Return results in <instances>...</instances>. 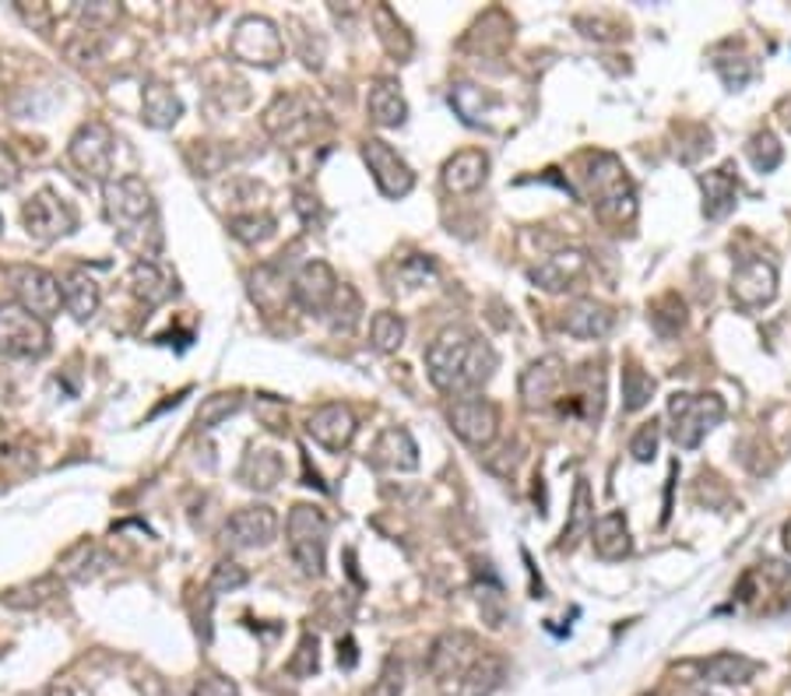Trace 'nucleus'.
<instances>
[{"label": "nucleus", "mask_w": 791, "mask_h": 696, "mask_svg": "<svg viewBox=\"0 0 791 696\" xmlns=\"http://www.w3.org/2000/svg\"><path fill=\"white\" fill-rule=\"evenodd\" d=\"M496 352L486 338H478L468 327H443L426 348V370L436 391L468 398L486 383L496 370Z\"/></svg>", "instance_id": "obj_1"}, {"label": "nucleus", "mask_w": 791, "mask_h": 696, "mask_svg": "<svg viewBox=\"0 0 791 696\" xmlns=\"http://www.w3.org/2000/svg\"><path fill=\"white\" fill-rule=\"evenodd\" d=\"M103 201H106V219L117 229V236L127 250L138 254V261H151L162 246V229H159V208L151 190L141 177H117L103 183Z\"/></svg>", "instance_id": "obj_2"}, {"label": "nucleus", "mask_w": 791, "mask_h": 696, "mask_svg": "<svg viewBox=\"0 0 791 696\" xmlns=\"http://www.w3.org/2000/svg\"><path fill=\"white\" fill-rule=\"evenodd\" d=\"M584 183L591 193V204L598 208V215L612 225H626L636 215V193H633V180L626 177L623 162L609 151H594L588 155V172Z\"/></svg>", "instance_id": "obj_3"}, {"label": "nucleus", "mask_w": 791, "mask_h": 696, "mask_svg": "<svg viewBox=\"0 0 791 696\" xmlns=\"http://www.w3.org/2000/svg\"><path fill=\"white\" fill-rule=\"evenodd\" d=\"M288 556L306 577H320L327 567V517L314 503H296L285 520Z\"/></svg>", "instance_id": "obj_4"}, {"label": "nucleus", "mask_w": 791, "mask_h": 696, "mask_svg": "<svg viewBox=\"0 0 791 696\" xmlns=\"http://www.w3.org/2000/svg\"><path fill=\"white\" fill-rule=\"evenodd\" d=\"M725 419V401L718 394H686L675 391L668 398V422H672V440L683 451L700 447V440L721 425Z\"/></svg>", "instance_id": "obj_5"}, {"label": "nucleus", "mask_w": 791, "mask_h": 696, "mask_svg": "<svg viewBox=\"0 0 791 696\" xmlns=\"http://www.w3.org/2000/svg\"><path fill=\"white\" fill-rule=\"evenodd\" d=\"M229 53L233 61L250 67H275L285 56V39L278 25L264 14H246L236 22L233 39H229Z\"/></svg>", "instance_id": "obj_6"}, {"label": "nucleus", "mask_w": 791, "mask_h": 696, "mask_svg": "<svg viewBox=\"0 0 791 696\" xmlns=\"http://www.w3.org/2000/svg\"><path fill=\"white\" fill-rule=\"evenodd\" d=\"M0 348L18 359H40L50 352V327L46 320L32 317L25 306L0 303Z\"/></svg>", "instance_id": "obj_7"}, {"label": "nucleus", "mask_w": 791, "mask_h": 696, "mask_svg": "<svg viewBox=\"0 0 791 696\" xmlns=\"http://www.w3.org/2000/svg\"><path fill=\"white\" fill-rule=\"evenodd\" d=\"M22 222H25L29 236L35 243H53V240H61V236H71V232L78 229V211H74V204L64 201L61 193L40 190L35 198L25 201Z\"/></svg>", "instance_id": "obj_8"}, {"label": "nucleus", "mask_w": 791, "mask_h": 696, "mask_svg": "<svg viewBox=\"0 0 791 696\" xmlns=\"http://www.w3.org/2000/svg\"><path fill=\"white\" fill-rule=\"evenodd\" d=\"M113 151H117V134H113L103 120H88L71 134L67 155L85 177L92 180H109L113 172Z\"/></svg>", "instance_id": "obj_9"}, {"label": "nucleus", "mask_w": 791, "mask_h": 696, "mask_svg": "<svg viewBox=\"0 0 791 696\" xmlns=\"http://www.w3.org/2000/svg\"><path fill=\"white\" fill-rule=\"evenodd\" d=\"M478 657H482V651L472 633H465V630L443 633L430 647V675L443 689H451V683H465L468 668L478 662Z\"/></svg>", "instance_id": "obj_10"}, {"label": "nucleus", "mask_w": 791, "mask_h": 696, "mask_svg": "<svg viewBox=\"0 0 791 696\" xmlns=\"http://www.w3.org/2000/svg\"><path fill=\"white\" fill-rule=\"evenodd\" d=\"M11 285H14V303L25 306L32 317L53 320L56 314H61L64 288H61V282L50 275V271L32 267V264L11 267Z\"/></svg>", "instance_id": "obj_11"}, {"label": "nucleus", "mask_w": 791, "mask_h": 696, "mask_svg": "<svg viewBox=\"0 0 791 696\" xmlns=\"http://www.w3.org/2000/svg\"><path fill=\"white\" fill-rule=\"evenodd\" d=\"M447 419H451V430L465 440L468 447H478V451L489 447V443L496 440V433H499V412H496V404L489 398H475V394L457 398L451 404Z\"/></svg>", "instance_id": "obj_12"}, {"label": "nucleus", "mask_w": 791, "mask_h": 696, "mask_svg": "<svg viewBox=\"0 0 791 696\" xmlns=\"http://www.w3.org/2000/svg\"><path fill=\"white\" fill-rule=\"evenodd\" d=\"M362 159H366V166H370V172H373V180H377L383 198L398 201V198H404V193H412L415 172L409 169V162H404L388 141L366 138L362 141Z\"/></svg>", "instance_id": "obj_13"}, {"label": "nucleus", "mask_w": 791, "mask_h": 696, "mask_svg": "<svg viewBox=\"0 0 791 696\" xmlns=\"http://www.w3.org/2000/svg\"><path fill=\"white\" fill-rule=\"evenodd\" d=\"M778 296V267L767 257H749L736 267L731 275V303H736L742 314H752V309L767 306Z\"/></svg>", "instance_id": "obj_14"}, {"label": "nucleus", "mask_w": 791, "mask_h": 696, "mask_svg": "<svg viewBox=\"0 0 791 696\" xmlns=\"http://www.w3.org/2000/svg\"><path fill=\"white\" fill-rule=\"evenodd\" d=\"M275 535H278V514L272 507H264V503L236 510L222 528L225 549H261L267 541H275Z\"/></svg>", "instance_id": "obj_15"}, {"label": "nucleus", "mask_w": 791, "mask_h": 696, "mask_svg": "<svg viewBox=\"0 0 791 696\" xmlns=\"http://www.w3.org/2000/svg\"><path fill=\"white\" fill-rule=\"evenodd\" d=\"M338 296V278L331 264L324 261H306L293 275V303L306 314H324Z\"/></svg>", "instance_id": "obj_16"}, {"label": "nucleus", "mask_w": 791, "mask_h": 696, "mask_svg": "<svg viewBox=\"0 0 791 696\" xmlns=\"http://www.w3.org/2000/svg\"><path fill=\"white\" fill-rule=\"evenodd\" d=\"M306 433H310L314 443H320L324 451H331V454H341V451H349V443L356 436V415L349 404H320V409L310 415V422H306Z\"/></svg>", "instance_id": "obj_17"}, {"label": "nucleus", "mask_w": 791, "mask_h": 696, "mask_svg": "<svg viewBox=\"0 0 791 696\" xmlns=\"http://www.w3.org/2000/svg\"><path fill=\"white\" fill-rule=\"evenodd\" d=\"M314 113H317V103L306 99V95H299V92L278 95V99L264 109V130L278 141H288V138H296L299 130L314 127Z\"/></svg>", "instance_id": "obj_18"}, {"label": "nucleus", "mask_w": 791, "mask_h": 696, "mask_svg": "<svg viewBox=\"0 0 791 696\" xmlns=\"http://www.w3.org/2000/svg\"><path fill=\"white\" fill-rule=\"evenodd\" d=\"M567 380V366L559 356H546L531 362L525 373H520V398H525L528 409H546L559 398V387Z\"/></svg>", "instance_id": "obj_19"}, {"label": "nucleus", "mask_w": 791, "mask_h": 696, "mask_svg": "<svg viewBox=\"0 0 791 696\" xmlns=\"http://www.w3.org/2000/svg\"><path fill=\"white\" fill-rule=\"evenodd\" d=\"M615 327V309L598 299H577L563 314V331L581 341H598Z\"/></svg>", "instance_id": "obj_20"}, {"label": "nucleus", "mask_w": 791, "mask_h": 696, "mask_svg": "<svg viewBox=\"0 0 791 696\" xmlns=\"http://www.w3.org/2000/svg\"><path fill=\"white\" fill-rule=\"evenodd\" d=\"M588 271V254L584 250H559V254L546 257L538 267H531V282L538 288H546V293H563V288H570L577 278H581Z\"/></svg>", "instance_id": "obj_21"}, {"label": "nucleus", "mask_w": 791, "mask_h": 696, "mask_svg": "<svg viewBox=\"0 0 791 696\" xmlns=\"http://www.w3.org/2000/svg\"><path fill=\"white\" fill-rule=\"evenodd\" d=\"M127 288H130V296L148 309H156L177 296V282H172L156 261H134L130 275H127Z\"/></svg>", "instance_id": "obj_22"}, {"label": "nucleus", "mask_w": 791, "mask_h": 696, "mask_svg": "<svg viewBox=\"0 0 791 696\" xmlns=\"http://www.w3.org/2000/svg\"><path fill=\"white\" fill-rule=\"evenodd\" d=\"M486 177H489V155L478 148H465L443 162V187L451 193H475L486 183Z\"/></svg>", "instance_id": "obj_23"}, {"label": "nucleus", "mask_w": 791, "mask_h": 696, "mask_svg": "<svg viewBox=\"0 0 791 696\" xmlns=\"http://www.w3.org/2000/svg\"><path fill=\"white\" fill-rule=\"evenodd\" d=\"M700 190H704V215L710 222H721L731 208H736V198H739V177H736V166L725 162L718 169H710L700 177Z\"/></svg>", "instance_id": "obj_24"}, {"label": "nucleus", "mask_w": 791, "mask_h": 696, "mask_svg": "<svg viewBox=\"0 0 791 696\" xmlns=\"http://www.w3.org/2000/svg\"><path fill=\"white\" fill-rule=\"evenodd\" d=\"M250 299L264 314H282L293 303V278H285L278 264H261L257 271H250Z\"/></svg>", "instance_id": "obj_25"}, {"label": "nucleus", "mask_w": 791, "mask_h": 696, "mask_svg": "<svg viewBox=\"0 0 791 696\" xmlns=\"http://www.w3.org/2000/svg\"><path fill=\"white\" fill-rule=\"evenodd\" d=\"M373 464L391 468V472H415L419 468V447H415L412 433L401 430V425L383 430L373 443Z\"/></svg>", "instance_id": "obj_26"}, {"label": "nucleus", "mask_w": 791, "mask_h": 696, "mask_svg": "<svg viewBox=\"0 0 791 696\" xmlns=\"http://www.w3.org/2000/svg\"><path fill=\"white\" fill-rule=\"evenodd\" d=\"M141 116H145L148 127L169 130L183 116V103H180V95L172 92V85L151 77V82L145 85V92H141Z\"/></svg>", "instance_id": "obj_27"}, {"label": "nucleus", "mask_w": 791, "mask_h": 696, "mask_svg": "<svg viewBox=\"0 0 791 696\" xmlns=\"http://www.w3.org/2000/svg\"><path fill=\"white\" fill-rule=\"evenodd\" d=\"M366 106H370V120L377 127H401L409 120V103H404L401 85L394 77H377L370 85V99H366Z\"/></svg>", "instance_id": "obj_28"}, {"label": "nucleus", "mask_w": 791, "mask_h": 696, "mask_svg": "<svg viewBox=\"0 0 791 696\" xmlns=\"http://www.w3.org/2000/svg\"><path fill=\"white\" fill-rule=\"evenodd\" d=\"M61 288H64V306H67V314L74 320H92L95 317V309H99V303H103V288L88 275V271H82V267L71 271V275L61 282Z\"/></svg>", "instance_id": "obj_29"}, {"label": "nucleus", "mask_w": 791, "mask_h": 696, "mask_svg": "<svg viewBox=\"0 0 791 696\" xmlns=\"http://www.w3.org/2000/svg\"><path fill=\"white\" fill-rule=\"evenodd\" d=\"M594 552L602 556V559H623L630 556L633 549V541H630V525H626V517L620 510H612V514H602L594 520Z\"/></svg>", "instance_id": "obj_30"}, {"label": "nucleus", "mask_w": 791, "mask_h": 696, "mask_svg": "<svg viewBox=\"0 0 791 696\" xmlns=\"http://www.w3.org/2000/svg\"><path fill=\"white\" fill-rule=\"evenodd\" d=\"M282 472H285L282 457L275 451H267V447L250 451L240 464V478H243V486H250V489H275Z\"/></svg>", "instance_id": "obj_31"}, {"label": "nucleus", "mask_w": 791, "mask_h": 696, "mask_svg": "<svg viewBox=\"0 0 791 696\" xmlns=\"http://www.w3.org/2000/svg\"><path fill=\"white\" fill-rule=\"evenodd\" d=\"M757 662L746 654H714L710 662H704V679L707 683H725V686H739V683H749L752 675H757Z\"/></svg>", "instance_id": "obj_32"}, {"label": "nucleus", "mask_w": 791, "mask_h": 696, "mask_svg": "<svg viewBox=\"0 0 791 696\" xmlns=\"http://www.w3.org/2000/svg\"><path fill=\"white\" fill-rule=\"evenodd\" d=\"M594 528V503H591V489L584 478H577V489H573V503H570V520L563 528V549H573L577 541L584 535H591Z\"/></svg>", "instance_id": "obj_33"}, {"label": "nucleus", "mask_w": 791, "mask_h": 696, "mask_svg": "<svg viewBox=\"0 0 791 696\" xmlns=\"http://www.w3.org/2000/svg\"><path fill=\"white\" fill-rule=\"evenodd\" d=\"M504 679H507L504 657L482 654L478 662L468 668V675H465V689H468V696H489V693H496L499 686H504Z\"/></svg>", "instance_id": "obj_34"}, {"label": "nucleus", "mask_w": 791, "mask_h": 696, "mask_svg": "<svg viewBox=\"0 0 791 696\" xmlns=\"http://www.w3.org/2000/svg\"><path fill=\"white\" fill-rule=\"evenodd\" d=\"M373 22H377V29H380L377 35H380L383 50H388L391 56H398V61H404V56L412 53V35H409V29L398 22V14H394L388 4H380V8L373 11Z\"/></svg>", "instance_id": "obj_35"}, {"label": "nucleus", "mask_w": 791, "mask_h": 696, "mask_svg": "<svg viewBox=\"0 0 791 696\" xmlns=\"http://www.w3.org/2000/svg\"><path fill=\"white\" fill-rule=\"evenodd\" d=\"M53 594H61V580L40 577V580H32V584L11 588L8 594H0V602H8L11 609H40L43 602H50Z\"/></svg>", "instance_id": "obj_36"}, {"label": "nucleus", "mask_w": 791, "mask_h": 696, "mask_svg": "<svg viewBox=\"0 0 791 696\" xmlns=\"http://www.w3.org/2000/svg\"><path fill=\"white\" fill-rule=\"evenodd\" d=\"M275 215H267V211H250V215H233L229 219V232L240 240V243H264V240H272L275 236Z\"/></svg>", "instance_id": "obj_37"}, {"label": "nucleus", "mask_w": 791, "mask_h": 696, "mask_svg": "<svg viewBox=\"0 0 791 696\" xmlns=\"http://www.w3.org/2000/svg\"><path fill=\"white\" fill-rule=\"evenodd\" d=\"M370 341H373L377 352H383V356L398 352L401 341H404V320H401V314H391V309H380V314L370 320Z\"/></svg>", "instance_id": "obj_38"}, {"label": "nucleus", "mask_w": 791, "mask_h": 696, "mask_svg": "<svg viewBox=\"0 0 791 696\" xmlns=\"http://www.w3.org/2000/svg\"><path fill=\"white\" fill-rule=\"evenodd\" d=\"M327 309H331V331L335 335H352L356 324H359V314H362V299H359V293L352 285H341L335 303Z\"/></svg>", "instance_id": "obj_39"}, {"label": "nucleus", "mask_w": 791, "mask_h": 696, "mask_svg": "<svg viewBox=\"0 0 791 696\" xmlns=\"http://www.w3.org/2000/svg\"><path fill=\"white\" fill-rule=\"evenodd\" d=\"M240 391H219V394H208L201 401V409H198V430H215V425H222L229 415H236L240 412Z\"/></svg>", "instance_id": "obj_40"}, {"label": "nucleus", "mask_w": 791, "mask_h": 696, "mask_svg": "<svg viewBox=\"0 0 791 696\" xmlns=\"http://www.w3.org/2000/svg\"><path fill=\"white\" fill-rule=\"evenodd\" d=\"M451 106L457 109V116L465 124H482L486 120V113H489V95L482 88H475V85H468V82H461V85L451 88Z\"/></svg>", "instance_id": "obj_41"}, {"label": "nucleus", "mask_w": 791, "mask_h": 696, "mask_svg": "<svg viewBox=\"0 0 791 696\" xmlns=\"http://www.w3.org/2000/svg\"><path fill=\"white\" fill-rule=\"evenodd\" d=\"M654 394V380L641 370V366H626L623 370V409L641 412Z\"/></svg>", "instance_id": "obj_42"}, {"label": "nucleus", "mask_w": 791, "mask_h": 696, "mask_svg": "<svg viewBox=\"0 0 791 696\" xmlns=\"http://www.w3.org/2000/svg\"><path fill=\"white\" fill-rule=\"evenodd\" d=\"M784 159V148L770 130H760L749 138V162L757 166V172H774Z\"/></svg>", "instance_id": "obj_43"}, {"label": "nucleus", "mask_w": 791, "mask_h": 696, "mask_svg": "<svg viewBox=\"0 0 791 696\" xmlns=\"http://www.w3.org/2000/svg\"><path fill=\"white\" fill-rule=\"evenodd\" d=\"M317 647H320V644H317V633L306 630V633L299 636V647H296V654H293V662L285 665L293 679H310V675L320 668V654H317Z\"/></svg>", "instance_id": "obj_44"}, {"label": "nucleus", "mask_w": 791, "mask_h": 696, "mask_svg": "<svg viewBox=\"0 0 791 696\" xmlns=\"http://www.w3.org/2000/svg\"><path fill=\"white\" fill-rule=\"evenodd\" d=\"M250 580V573L240 567V563H219L215 567V573H211V580H208V594H222V591H236V588H243Z\"/></svg>", "instance_id": "obj_45"}, {"label": "nucleus", "mask_w": 791, "mask_h": 696, "mask_svg": "<svg viewBox=\"0 0 791 696\" xmlns=\"http://www.w3.org/2000/svg\"><path fill=\"white\" fill-rule=\"evenodd\" d=\"M401 686H404V665H401L398 657L391 654L388 662H383V668H380V679L373 683L370 696H398V693H401Z\"/></svg>", "instance_id": "obj_46"}, {"label": "nucleus", "mask_w": 791, "mask_h": 696, "mask_svg": "<svg viewBox=\"0 0 791 696\" xmlns=\"http://www.w3.org/2000/svg\"><path fill=\"white\" fill-rule=\"evenodd\" d=\"M658 440H662L658 422H647V425H641V430H636V436L630 440V454L641 461V464H647V461H654V454H658Z\"/></svg>", "instance_id": "obj_47"}, {"label": "nucleus", "mask_w": 791, "mask_h": 696, "mask_svg": "<svg viewBox=\"0 0 791 696\" xmlns=\"http://www.w3.org/2000/svg\"><path fill=\"white\" fill-rule=\"evenodd\" d=\"M190 696H240V686L233 679H225V675H204Z\"/></svg>", "instance_id": "obj_48"}, {"label": "nucleus", "mask_w": 791, "mask_h": 696, "mask_svg": "<svg viewBox=\"0 0 791 696\" xmlns=\"http://www.w3.org/2000/svg\"><path fill=\"white\" fill-rule=\"evenodd\" d=\"M433 261L430 257H415L404 264V288H419V285H426V278H433Z\"/></svg>", "instance_id": "obj_49"}, {"label": "nucleus", "mask_w": 791, "mask_h": 696, "mask_svg": "<svg viewBox=\"0 0 791 696\" xmlns=\"http://www.w3.org/2000/svg\"><path fill=\"white\" fill-rule=\"evenodd\" d=\"M18 177H22V166H18L14 159V151L8 145H0V190H8L18 183Z\"/></svg>", "instance_id": "obj_50"}, {"label": "nucleus", "mask_w": 791, "mask_h": 696, "mask_svg": "<svg viewBox=\"0 0 791 696\" xmlns=\"http://www.w3.org/2000/svg\"><path fill=\"white\" fill-rule=\"evenodd\" d=\"M338 662H341L345 668L356 665V641H352V636H345V641L338 644Z\"/></svg>", "instance_id": "obj_51"}, {"label": "nucleus", "mask_w": 791, "mask_h": 696, "mask_svg": "<svg viewBox=\"0 0 791 696\" xmlns=\"http://www.w3.org/2000/svg\"><path fill=\"white\" fill-rule=\"evenodd\" d=\"M145 689H151V696H169L166 683H162V679H156V675H151V679H145Z\"/></svg>", "instance_id": "obj_52"}, {"label": "nucleus", "mask_w": 791, "mask_h": 696, "mask_svg": "<svg viewBox=\"0 0 791 696\" xmlns=\"http://www.w3.org/2000/svg\"><path fill=\"white\" fill-rule=\"evenodd\" d=\"M781 124L791 130V99H784V103H781Z\"/></svg>", "instance_id": "obj_53"}, {"label": "nucleus", "mask_w": 791, "mask_h": 696, "mask_svg": "<svg viewBox=\"0 0 791 696\" xmlns=\"http://www.w3.org/2000/svg\"><path fill=\"white\" fill-rule=\"evenodd\" d=\"M46 696H74V689H67V686H53V689H46Z\"/></svg>", "instance_id": "obj_54"}, {"label": "nucleus", "mask_w": 791, "mask_h": 696, "mask_svg": "<svg viewBox=\"0 0 791 696\" xmlns=\"http://www.w3.org/2000/svg\"><path fill=\"white\" fill-rule=\"evenodd\" d=\"M781 538H784V549L791 552V520H788V525L781 528Z\"/></svg>", "instance_id": "obj_55"}, {"label": "nucleus", "mask_w": 791, "mask_h": 696, "mask_svg": "<svg viewBox=\"0 0 791 696\" xmlns=\"http://www.w3.org/2000/svg\"><path fill=\"white\" fill-rule=\"evenodd\" d=\"M0 433H4V419H0Z\"/></svg>", "instance_id": "obj_56"}, {"label": "nucleus", "mask_w": 791, "mask_h": 696, "mask_svg": "<svg viewBox=\"0 0 791 696\" xmlns=\"http://www.w3.org/2000/svg\"><path fill=\"white\" fill-rule=\"evenodd\" d=\"M0 232H4V219H0Z\"/></svg>", "instance_id": "obj_57"}]
</instances>
